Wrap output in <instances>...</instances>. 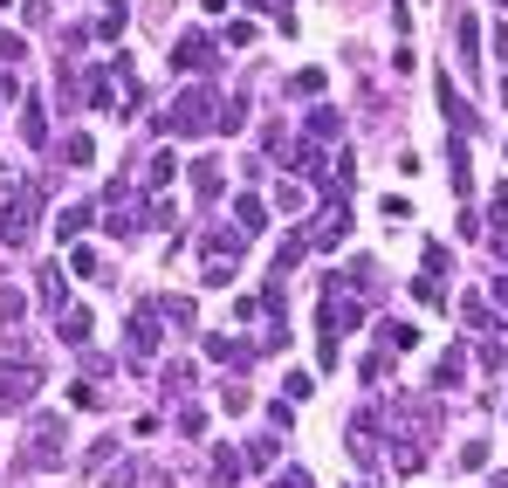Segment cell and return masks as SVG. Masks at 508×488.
<instances>
[{
	"mask_svg": "<svg viewBox=\"0 0 508 488\" xmlns=\"http://www.w3.org/2000/svg\"><path fill=\"white\" fill-rule=\"evenodd\" d=\"M275 488H309V474H303V468H289V474H275Z\"/></svg>",
	"mask_w": 508,
	"mask_h": 488,
	"instance_id": "obj_34",
	"label": "cell"
},
{
	"mask_svg": "<svg viewBox=\"0 0 508 488\" xmlns=\"http://www.w3.org/2000/svg\"><path fill=\"white\" fill-rule=\"evenodd\" d=\"M453 42H461V63H467V69H481V21H474V15L453 21Z\"/></svg>",
	"mask_w": 508,
	"mask_h": 488,
	"instance_id": "obj_10",
	"label": "cell"
},
{
	"mask_svg": "<svg viewBox=\"0 0 508 488\" xmlns=\"http://www.w3.org/2000/svg\"><path fill=\"white\" fill-rule=\"evenodd\" d=\"M55 461H62V426L42 420L35 426V447H28V468H55Z\"/></svg>",
	"mask_w": 508,
	"mask_h": 488,
	"instance_id": "obj_5",
	"label": "cell"
},
{
	"mask_svg": "<svg viewBox=\"0 0 508 488\" xmlns=\"http://www.w3.org/2000/svg\"><path fill=\"white\" fill-rule=\"evenodd\" d=\"M35 385H42V364H35V358H7V364H0V413H15V406H28V393H35Z\"/></svg>",
	"mask_w": 508,
	"mask_h": 488,
	"instance_id": "obj_3",
	"label": "cell"
},
{
	"mask_svg": "<svg viewBox=\"0 0 508 488\" xmlns=\"http://www.w3.org/2000/svg\"><path fill=\"white\" fill-rule=\"evenodd\" d=\"M275 454H282V441H275V433H262V441H247V468H275Z\"/></svg>",
	"mask_w": 508,
	"mask_h": 488,
	"instance_id": "obj_16",
	"label": "cell"
},
{
	"mask_svg": "<svg viewBox=\"0 0 508 488\" xmlns=\"http://www.w3.org/2000/svg\"><path fill=\"white\" fill-rule=\"evenodd\" d=\"M289 90H295V96H324V69H295Z\"/></svg>",
	"mask_w": 508,
	"mask_h": 488,
	"instance_id": "obj_21",
	"label": "cell"
},
{
	"mask_svg": "<svg viewBox=\"0 0 508 488\" xmlns=\"http://www.w3.org/2000/svg\"><path fill=\"white\" fill-rule=\"evenodd\" d=\"M21 316H28V296L21 289H0V324H21Z\"/></svg>",
	"mask_w": 508,
	"mask_h": 488,
	"instance_id": "obj_20",
	"label": "cell"
},
{
	"mask_svg": "<svg viewBox=\"0 0 508 488\" xmlns=\"http://www.w3.org/2000/svg\"><path fill=\"white\" fill-rule=\"evenodd\" d=\"M440 111H447V124H453V138H474V124H481V117H474V111H467L461 96H453V83H440Z\"/></svg>",
	"mask_w": 508,
	"mask_h": 488,
	"instance_id": "obj_7",
	"label": "cell"
},
{
	"mask_svg": "<svg viewBox=\"0 0 508 488\" xmlns=\"http://www.w3.org/2000/svg\"><path fill=\"white\" fill-rule=\"evenodd\" d=\"M83 227H90V206H62V214H55V241H62V248L83 241Z\"/></svg>",
	"mask_w": 508,
	"mask_h": 488,
	"instance_id": "obj_13",
	"label": "cell"
},
{
	"mask_svg": "<svg viewBox=\"0 0 508 488\" xmlns=\"http://www.w3.org/2000/svg\"><path fill=\"white\" fill-rule=\"evenodd\" d=\"M234 221H241V227H262V221H268V206L254 200V193H241V200H234Z\"/></svg>",
	"mask_w": 508,
	"mask_h": 488,
	"instance_id": "obj_18",
	"label": "cell"
},
{
	"mask_svg": "<svg viewBox=\"0 0 508 488\" xmlns=\"http://www.w3.org/2000/svg\"><path fill=\"white\" fill-rule=\"evenodd\" d=\"M21 138H28V144H48V124H42V104H28V117H21Z\"/></svg>",
	"mask_w": 508,
	"mask_h": 488,
	"instance_id": "obj_22",
	"label": "cell"
},
{
	"mask_svg": "<svg viewBox=\"0 0 508 488\" xmlns=\"http://www.w3.org/2000/svg\"><path fill=\"white\" fill-rule=\"evenodd\" d=\"M309 138H337V111H330V104L309 111Z\"/></svg>",
	"mask_w": 508,
	"mask_h": 488,
	"instance_id": "obj_19",
	"label": "cell"
},
{
	"mask_svg": "<svg viewBox=\"0 0 508 488\" xmlns=\"http://www.w3.org/2000/svg\"><path fill=\"white\" fill-rule=\"evenodd\" d=\"M254 351H262V344H234V337H206V358H214V364H247Z\"/></svg>",
	"mask_w": 508,
	"mask_h": 488,
	"instance_id": "obj_11",
	"label": "cell"
},
{
	"mask_svg": "<svg viewBox=\"0 0 508 488\" xmlns=\"http://www.w3.org/2000/svg\"><path fill=\"white\" fill-rule=\"evenodd\" d=\"M502 7H508V0H502Z\"/></svg>",
	"mask_w": 508,
	"mask_h": 488,
	"instance_id": "obj_35",
	"label": "cell"
},
{
	"mask_svg": "<svg viewBox=\"0 0 508 488\" xmlns=\"http://www.w3.org/2000/svg\"><path fill=\"white\" fill-rule=\"evenodd\" d=\"M90 158H96V144H90V138L76 131V138H69V165H90Z\"/></svg>",
	"mask_w": 508,
	"mask_h": 488,
	"instance_id": "obj_31",
	"label": "cell"
},
{
	"mask_svg": "<svg viewBox=\"0 0 508 488\" xmlns=\"http://www.w3.org/2000/svg\"><path fill=\"white\" fill-rule=\"evenodd\" d=\"M152 351H158V316L138 310L131 316V358H152Z\"/></svg>",
	"mask_w": 508,
	"mask_h": 488,
	"instance_id": "obj_9",
	"label": "cell"
},
{
	"mask_svg": "<svg viewBox=\"0 0 508 488\" xmlns=\"http://www.w3.org/2000/svg\"><path fill=\"white\" fill-rule=\"evenodd\" d=\"M220 186H227V165H220V158H200V165H193V193H200V200H220Z\"/></svg>",
	"mask_w": 508,
	"mask_h": 488,
	"instance_id": "obj_8",
	"label": "cell"
},
{
	"mask_svg": "<svg viewBox=\"0 0 508 488\" xmlns=\"http://www.w3.org/2000/svg\"><path fill=\"white\" fill-rule=\"evenodd\" d=\"M69 268H76V275H96V254L83 248V241H69Z\"/></svg>",
	"mask_w": 508,
	"mask_h": 488,
	"instance_id": "obj_29",
	"label": "cell"
},
{
	"mask_svg": "<svg viewBox=\"0 0 508 488\" xmlns=\"http://www.w3.org/2000/svg\"><path fill=\"white\" fill-rule=\"evenodd\" d=\"M378 344H385V351H413V344H419V324H385V331H378Z\"/></svg>",
	"mask_w": 508,
	"mask_h": 488,
	"instance_id": "obj_15",
	"label": "cell"
},
{
	"mask_svg": "<svg viewBox=\"0 0 508 488\" xmlns=\"http://www.w3.org/2000/svg\"><path fill=\"white\" fill-rule=\"evenodd\" d=\"M344 234H351V206H330L324 221L309 227V248H337V241H344Z\"/></svg>",
	"mask_w": 508,
	"mask_h": 488,
	"instance_id": "obj_6",
	"label": "cell"
},
{
	"mask_svg": "<svg viewBox=\"0 0 508 488\" xmlns=\"http://www.w3.org/2000/svg\"><path fill=\"white\" fill-rule=\"evenodd\" d=\"M55 337H62V344H90V310H62L55 316Z\"/></svg>",
	"mask_w": 508,
	"mask_h": 488,
	"instance_id": "obj_12",
	"label": "cell"
},
{
	"mask_svg": "<svg viewBox=\"0 0 508 488\" xmlns=\"http://www.w3.org/2000/svg\"><path fill=\"white\" fill-rule=\"evenodd\" d=\"M0 55H7V63H28V42H21L15 28H0Z\"/></svg>",
	"mask_w": 508,
	"mask_h": 488,
	"instance_id": "obj_25",
	"label": "cell"
},
{
	"mask_svg": "<svg viewBox=\"0 0 508 488\" xmlns=\"http://www.w3.org/2000/svg\"><path fill=\"white\" fill-rule=\"evenodd\" d=\"M447 165H453V193L467 200V193H474V173H467V138H453V144H447Z\"/></svg>",
	"mask_w": 508,
	"mask_h": 488,
	"instance_id": "obj_14",
	"label": "cell"
},
{
	"mask_svg": "<svg viewBox=\"0 0 508 488\" xmlns=\"http://www.w3.org/2000/svg\"><path fill=\"white\" fill-rule=\"evenodd\" d=\"M461 372H467V358H461V351H447V358H440V385H461Z\"/></svg>",
	"mask_w": 508,
	"mask_h": 488,
	"instance_id": "obj_28",
	"label": "cell"
},
{
	"mask_svg": "<svg viewBox=\"0 0 508 488\" xmlns=\"http://www.w3.org/2000/svg\"><path fill=\"white\" fill-rule=\"evenodd\" d=\"M42 179H28V186L21 193H7V206H0V241H7V248H21V241L35 234V206H42Z\"/></svg>",
	"mask_w": 508,
	"mask_h": 488,
	"instance_id": "obj_2",
	"label": "cell"
},
{
	"mask_svg": "<svg viewBox=\"0 0 508 488\" xmlns=\"http://www.w3.org/2000/svg\"><path fill=\"white\" fill-rule=\"evenodd\" d=\"M172 173H179V158H172V152H158V158H152V173H144V186H152V193H165V186H172Z\"/></svg>",
	"mask_w": 508,
	"mask_h": 488,
	"instance_id": "obj_17",
	"label": "cell"
},
{
	"mask_svg": "<svg viewBox=\"0 0 508 488\" xmlns=\"http://www.w3.org/2000/svg\"><path fill=\"white\" fill-rule=\"evenodd\" d=\"M488 221L502 227V248H508V186H502V193H494V200H488Z\"/></svg>",
	"mask_w": 508,
	"mask_h": 488,
	"instance_id": "obj_26",
	"label": "cell"
},
{
	"mask_svg": "<svg viewBox=\"0 0 508 488\" xmlns=\"http://www.w3.org/2000/svg\"><path fill=\"white\" fill-rule=\"evenodd\" d=\"M69 406H76V413H96V385H69Z\"/></svg>",
	"mask_w": 508,
	"mask_h": 488,
	"instance_id": "obj_33",
	"label": "cell"
},
{
	"mask_svg": "<svg viewBox=\"0 0 508 488\" xmlns=\"http://www.w3.org/2000/svg\"><path fill=\"white\" fill-rule=\"evenodd\" d=\"M275 206H282V214H303V206H309V193H303V186H289V179H282V186H275Z\"/></svg>",
	"mask_w": 508,
	"mask_h": 488,
	"instance_id": "obj_23",
	"label": "cell"
},
{
	"mask_svg": "<svg viewBox=\"0 0 508 488\" xmlns=\"http://www.w3.org/2000/svg\"><path fill=\"white\" fill-rule=\"evenodd\" d=\"M214 124H220V96L214 90H179L165 111H158V131H165V138H200V131H214Z\"/></svg>",
	"mask_w": 508,
	"mask_h": 488,
	"instance_id": "obj_1",
	"label": "cell"
},
{
	"mask_svg": "<svg viewBox=\"0 0 508 488\" xmlns=\"http://www.w3.org/2000/svg\"><path fill=\"white\" fill-rule=\"evenodd\" d=\"M461 316H467V324H474V331H494V316H488V303H474V296L461 303Z\"/></svg>",
	"mask_w": 508,
	"mask_h": 488,
	"instance_id": "obj_27",
	"label": "cell"
},
{
	"mask_svg": "<svg viewBox=\"0 0 508 488\" xmlns=\"http://www.w3.org/2000/svg\"><path fill=\"white\" fill-rule=\"evenodd\" d=\"M214 482H220V488H234V482H241V461L220 454V461H214Z\"/></svg>",
	"mask_w": 508,
	"mask_h": 488,
	"instance_id": "obj_30",
	"label": "cell"
},
{
	"mask_svg": "<svg viewBox=\"0 0 508 488\" xmlns=\"http://www.w3.org/2000/svg\"><path fill=\"white\" fill-rule=\"evenodd\" d=\"M158 310H165L172 324H179V331H193V303H185V296H165V303H158Z\"/></svg>",
	"mask_w": 508,
	"mask_h": 488,
	"instance_id": "obj_24",
	"label": "cell"
},
{
	"mask_svg": "<svg viewBox=\"0 0 508 488\" xmlns=\"http://www.w3.org/2000/svg\"><path fill=\"white\" fill-rule=\"evenodd\" d=\"M172 69H185V76H206V69H214V35L185 28L179 42H172Z\"/></svg>",
	"mask_w": 508,
	"mask_h": 488,
	"instance_id": "obj_4",
	"label": "cell"
},
{
	"mask_svg": "<svg viewBox=\"0 0 508 488\" xmlns=\"http://www.w3.org/2000/svg\"><path fill=\"white\" fill-rule=\"evenodd\" d=\"M461 468H488V441H467L461 447Z\"/></svg>",
	"mask_w": 508,
	"mask_h": 488,
	"instance_id": "obj_32",
	"label": "cell"
}]
</instances>
